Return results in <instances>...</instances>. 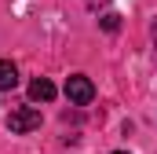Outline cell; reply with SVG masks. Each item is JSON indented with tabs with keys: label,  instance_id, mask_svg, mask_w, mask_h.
<instances>
[{
	"label": "cell",
	"instance_id": "obj_7",
	"mask_svg": "<svg viewBox=\"0 0 157 154\" xmlns=\"http://www.w3.org/2000/svg\"><path fill=\"white\" fill-rule=\"evenodd\" d=\"M113 154H128V151H113Z\"/></svg>",
	"mask_w": 157,
	"mask_h": 154
},
{
	"label": "cell",
	"instance_id": "obj_2",
	"mask_svg": "<svg viewBox=\"0 0 157 154\" xmlns=\"http://www.w3.org/2000/svg\"><path fill=\"white\" fill-rule=\"evenodd\" d=\"M66 99L77 103V107H88V103L95 99V84H91L84 74H73L70 81H66Z\"/></svg>",
	"mask_w": 157,
	"mask_h": 154
},
{
	"label": "cell",
	"instance_id": "obj_5",
	"mask_svg": "<svg viewBox=\"0 0 157 154\" xmlns=\"http://www.w3.org/2000/svg\"><path fill=\"white\" fill-rule=\"evenodd\" d=\"M99 22H102V30H106V33H117V30H121V15H117V11H106Z\"/></svg>",
	"mask_w": 157,
	"mask_h": 154
},
{
	"label": "cell",
	"instance_id": "obj_1",
	"mask_svg": "<svg viewBox=\"0 0 157 154\" xmlns=\"http://www.w3.org/2000/svg\"><path fill=\"white\" fill-rule=\"evenodd\" d=\"M7 128H11L15 136H26V132L40 128V110L37 107H18V110H11V114H7Z\"/></svg>",
	"mask_w": 157,
	"mask_h": 154
},
{
	"label": "cell",
	"instance_id": "obj_6",
	"mask_svg": "<svg viewBox=\"0 0 157 154\" xmlns=\"http://www.w3.org/2000/svg\"><path fill=\"white\" fill-rule=\"evenodd\" d=\"M150 33H154V51H157V18H154V26H150Z\"/></svg>",
	"mask_w": 157,
	"mask_h": 154
},
{
	"label": "cell",
	"instance_id": "obj_4",
	"mask_svg": "<svg viewBox=\"0 0 157 154\" xmlns=\"http://www.w3.org/2000/svg\"><path fill=\"white\" fill-rule=\"evenodd\" d=\"M15 84H18V70H15V63L0 59V92H11Z\"/></svg>",
	"mask_w": 157,
	"mask_h": 154
},
{
	"label": "cell",
	"instance_id": "obj_3",
	"mask_svg": "<svg viewBox=\"0 0 157 154\" xmlns=\"http://www.w3.org/2000/svg\"><path fill=\"white\" fill-rule=\"evenodd\" d=\"M29 99H33V103H51V99H55V84H51L48 77H37V81L29 84Z\"/></svg>",
	"mask_w": 157,
	"mask_h": 154
}]
</instances>
